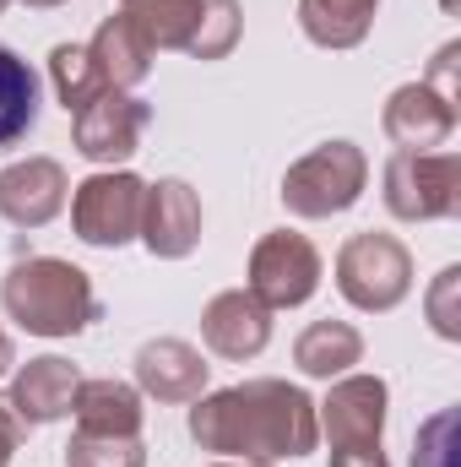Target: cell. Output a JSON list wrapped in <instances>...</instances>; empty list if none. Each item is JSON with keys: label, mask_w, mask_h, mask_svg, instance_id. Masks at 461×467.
I'll use <instances>...</instances> for the list:
<instances>
[{"label": "cell", "mask_w": 461, "mask_h": 467, "mask_svg": "<svg viewBox=\"0 0 461 467\" xmlns=\"http://www.w3.org/2000/svg\"><path fill=\"white\" fill-rule=\"evenodd\" d=\"M299 369L315 375V380H332V375H347L358 358H364V337L347 327V321H315L304 337H299Z\"/></svg>", "instance_id": "21"}, {"label": "cell", "mask_w": 461, "mask_h": 467, "mask_svg": "<svg viewBox=\"0 0 461 467\" xmlns=\"http://www.w3.org/2000/svg\"><path fill=\"white\" fill-rule=\"evenodd\" d=\"M27 5H66V0H27Z\"/></svg>", "instance_id": "31"}, {"label": "cell", "mask_w": 461, "mask_h": 467, "mask_svg": "<svg viewBox=\"0 0 461 467\" xmlns=\"http://www.w3.org/2000/svg\"><path fill=\"white\" fill-rule=\"evenodd\" d=\"M337 288L358 310H396L413 288V261L391 234H353L337 255Z\"/></svg>", "instance_id": "5"}, {"label": "cell", "mask_w": 461, "mask_h": 467, "mask_svg": "<svg viewBox=\"0 0 461 467\" xmlns=\"http://www.w3.org/2000/svg\"><path fill=\"white\" fill-rule=\"evenodd\" d=\"M87 49H93V60H98V77H104L109 93H115V88H136V82L147 77V66H152V49H147V38L136 33V22H130L125 11L98 27V38H93Z\"/></svg>", "instance_id": "17"}, {"label": "cell", "mask_w": 461, "mask_h": 467, "mask_svg": "<svg viewBox=\"0 0 461 467\" xmlns=\"http://www.w3.org/2000/svg\"><path fill=\"white\" fill-rule=\"evenodd\" d=\"M315 424H326L332 451H343V446H380V430H385V380L380 375H347V380H337L332 397H326V413Z\"/></svg>", "instance_id": "10"}, {"label": "cell", "mask_w": 461, "mask_h": 467, "mask_svg": "<svg viewBox=\"0 0 461 467\" xmlns=\"http://www.w3.org/2000/svg\"><path fill=\"white\" fill-rule=\"evenodd\" d=\"M190 435L223 457H310L321 441L315 402L288 380H244L190 408Z\"/></svg>", "instance_id": "1"}, {"label": "cell", "mask_w": 461, "mask_h": 467, "mask_svg": "<svg viewBox=\"0 0 461 467\" xmlns=\"http://www.w3.org/2000/svg\"><path fill=\"white\" fill-rule=\"evenodd\" d=\"M49 77H55V93H60V104H66L71 115H82L87 104H98V99L109 93L87 44H60V49L49 55Z\"/></svg>", "instance_id": "22"}, {"label": "cell", "mask_w": 461, "mask_h": 467, "mask_svg": "<svg viewBox=\"0 0 461 467\" xmlns=\"http://www.w3.org/2000/svg\"><path fill=\"white\" fill-rule=\"evenodd\" d=\"M233 38H239V5H233V0H201V22H196L190 55L218 60V55L233 49Z\"/></svg>", "instance_id": "23"}, {"label": "cell", "mask_w": 461, "mask_h": 467, "mask_svg": "<svg viewBox=\"0 0 461 467\" xmlns=\"http://www.w3.org/2000/svg\"><path fill=\"white\" fill-rule=\"evenodd\" d=\"M456 55H461V44H446L440 55H435V66H429V88L446 99V104H461V88H456Z\"/></svg>", "instance_id": "27"}, {"label": "cell", "mask_w": 461, "mask_h": 467, "mask_svg": "<svg viewBox=\"0 0 461 467\" xmlns=\"http://www.w3.org/2000/svg\"><path fill=\"white\" fill-rule=\"evenodd\" d=\"M66 207V174L55 158H27L0 174V218L16 229H44Z\"/></svg>", "instance_id": "11"}, {"label": "cell", "mask_w": 461, "mask_h": 467, "mask_svg": "<svg viewBox=\"0 0 461 467\" xmlns=\"http://www.w3.org/2000/svg\"><path fill=\"white\" fill-rule=\"evenodd\" d=\"M218 467H229V462H218ZM244 467H250V462H244ZM255 467H261V462H255Z\"/></svg>", "instance_id": "32"}, {"label": "cell", "mask_w": 461, "mask_h": 467, "mask_svg": "<svg viewBox=\"0 0 461 467\" xmlns=\"http://www.w3.org/2000/svg\"><path fill=\"white\" fill-rule=\"evenodd\" d=\"M0 305L33 337H71V332H82L98 316V294H93L87 272L71 266V261H55V255L16 261L5 272Z\"/></svg>", "instance_id": "2"}, {"label": "cell", "mask_w": 461, "mask_h": 467, "mask_svg": "<svg viewBox=\"0 0 461 467\" xmlns=\"http://www.w3.org/2000/svg\"><path fill=\"white\" fill-rule=\"evenodd\" d=\"M385 207L402 223H435L461 213V158L456 152H396L385 163Z\"/></svg>", "instance_id": "3"}, {"label": "cell", "mask_w": 461, "mask_h": 467, "mask_svg": "<svg viewBox=\"0 0 461 467\" xmlns=\"http://www.w3.org/2000/svg\"><path fill=\"white\" fill-rule=\"evenodd\" d=\"M141 239L152 255H190L196 239H201V202L185 180H158L147 185V202H141Z\"/></svg>", "instance_id": "8"}, {"label": "cell", "mask_w": 461, "mask_h": 467, "mask_svg": "<svg viewBox=\"0 0 461 467\" xmlns=\"http://www.w3.org/2000/svg\"><path fill=\"white\" fill-rule=\"evenodd\" d=\"M0 11H5V0H0Z\"/></svg>", "instance_id": "33"}, {"label": "cell", "mask_w": 461, "mask_h": 467, "mask_svg": "<svg viewBox=\"0 0 461 467\" xmlns=\"http://www.w3.org/2000/svg\"><path fill=\"white\" fill-rule=\"evenodd\" d=\"M429 321H435V332L440 337H461V266H446L440 272V283H435V294H429Z\"/></svg>", "instance_id": "26"}, {"label": "cell", "mask_w": 461, "mask_h": 467, "mask_svg": "<svg viewBox=\"0 0 461 467\" xmlns=\"http://www.w3.org/2000/svg\"><path fill=\"white\" fill-rule=\"evenodd\" d=\"M5 408H11V402H0V467L11 462V451H16V424H22V419L5 413Z\"/></svg>", "instance_id": "29"}, {"label": "cell", "mask_w": 461, "mask_h": 467, "mask_svg": "<svg viewBox=\"0 0 461 467\" xmlns=\"http://www.w3.org/2000/svg\"><path fill=\"white\" fill-rule=\"evenodd\" d=\"M201 337H207V348L223 353V358H255L271 343V310L250 288L218 294L207 305V316H201Z\"/></svg>", "instance_id": "12"}, {"label": "cell", "mask_w": 461, "mask_h": 467, "mask_svg": "<svg viewBox=\"0 0 461 467\" xmlns=\"http://www.w3.org/2000/svg\"><path fill=\"white\" fill-rule=\"evenodd\" d=\"M152 109L141 99H125V93H104L98 104H87L77 115V152L93 158V163H119L141 147V130H147Z\"/></svg>", "instance_id": "9"}, {"label": "cell", "mask_w": 461, "mask_h": 467, "mask_svg": "<svg viewBox=\"0 0 461 467\" xmlns=\"http://www.w3.org/2000/svg\"><path fill=\"white\" fill-rule=\"evenodd\" d=\"M71 413H77V435L136 441V430H141V397L125 380H82Z\"/></svg>", "instance_id": "16"}, {"label": "cell", "mask_w": 461, "mask_h": 467, "mask_svg": "<svg viewBox=\"0 0 461 467\" xmlns=\"http://www.w3.org/2000/svg\"><path fill=\"white\" fill-rule=\"evenodd\" d=\"M125 16L147 38V49H190L201 0H125Z\"/></svg>", "instance_id": "20"}, {"label": "cell", "mask_w": 461, "mask_h": 467, "mask_svg": "<svg viewBox=\"0 0 461 467\" xmlns=\"http://www.w3.org/2000/svg\"><path fill=\"white\" fill-rule=\"evenodd\" d=\"M456 130V104H446L429 82H407L385 104V136L402 152H429Z\"/></svg>", "instance_id": "13"}, {"label": "cell", "mask_w": 461, "mask_h": 467, "mask_svg": "<svg viewBox=\"0 0 461 467\" xmlns=\"http://www.w3.org/2000/svg\"><path fill=\"white\" fill-rule=\"evenodd\" d=\"M332 467H385V457H380V446H343V451H332Z\"/></svg>", "instance_id": "28"}, {"label": "cell", "mask_w": 461, "mask_h": 467, "mask_svg": "<svg viewBox=\"0 0 461 467\" xmlns=\"http://www.w3.org/2000/svg\"><path fill=\"white\" fill-rule=\"evenodd\" d=\"M136 380L158 402H190L207 386V364H201V353L190 348V343L163 337V343H147V348L136 353Z\"/></svg>", "instance_id": "15"}, {"label": "cell", "mask_w": 461, "mask_h": 467, "mask_svg": "<svg viewBox=\"0 0 461 467\" xmlns=\"http://www.w3.org/2000/svg\"><path fill=\"white\" fill-rule=\"evenodd\" d=\"M321 288V255L304 234H266L250 255V294L266 310H293Z\"/></svg>", "instance_id": "6"}, {"label": "cell", "mask_w": 461, "mask_h": 467, "mask_svg": "<svg viewBox=\"0 0 461 467\" xmlns=\"http://www.w3.org/2000/svg\"><path fill=\"white\" fill-rule=\"evenodd\" d=\"M33 119H38V77L16 49L0 44V152L16 147L33 130Z\"/></svg>", "instance_id": "19"}, {"label": "cell", "mask_w": 461, "mask_h": 467, "mask_svg": "<svg viewBox=\"0 0 461 467\" xmlns=\"http://www.w3.org/2000/svg\"><path fill=\"white\" fill-rule=\"evenodd\" d=\"M5 364H11V343H5V332H0V375H5Z\"/></svg>", "instance_id": "30"}, {"label": "cell", "mask_w": 461, "mask_h": 467, "mask_svg": "<svg viewBox=\"0 0 461 467\" xmlns=\"http://www.w3.org/2000/svg\"><path fill=\"white\" fill-rule=\"evenodd\" d=\"M364 180H369L364 152H358L353 141H326V147H315L310 158H299V163L288 169L282 202H288V213H299V218H332V213H347V207L358 202Z\"/></svg>", "instance_id": "4"}, {"label": "cell", "mask_w": 461, "mask_h": 467, "mask_svg": "<svg viewBox=\"0 0 461 467\" xmlns=\"http://www.w3.org/2000/svg\"><path fill=\"white\" fill-rule=\"evenodd\" d=\"M413 467H456V413H435L418 441H413Z\"/></svg>", "instance_id": "25"}, {"label": "cell", "mask_w": 461, "mask_h": 467, "mask_svg": "<svg viewBox=\"0 0 461 467\" xmlns=\"http://www.w3.org/2000/svg\"><path fill=\"white\" fill-rule=\"evenodd\" d=\"M141 202H147V185L136 174H93L77 185L71 223L87 244L115 250L130 234H141Z\"/></svg>", "instance_id": "7"}, {"label": "cell", "mask_w": 461, "mask_h": 467, "mask_svg": "<svg viewBox=\"0 0 461 467\" xmlns=\"http://www.w3.org/2000/svg\"><path fill=\"white\" fill-rule=\"evenodd\" d=\"M380 0H299V22L310 33V44L321 49H353L364 44L369 22H374Z\"/></svg>", "instance_id": "18"}, {"label": "cell", "mask_w": 461, "mask_h": 467, "mask_svg": "<svg viewBox=\"0 0 461 467\" xmlns=\"http://www.w3.org/2000/svg\"><path fill=\"white\" fill-rule=\"evenodd\" d=\"M77 386L82 375L66 364V358H33L16 386H11V413L22 424H49V419H66L77 408Z\"/></svg>", "instance_id": "14"}, {"label": "cell", "mask_w": 461, "mask_h": 467, "mask_svg": "<svg viewBox=\"0 0 461 467\" xmlns=\"http://www.w3.org/2000/svg\"><path fill=\"white\" fill-rule=\"evenodd\" d=\"M66 467H141V446L109 435H77L66 446Z\"/></svg>", "instance_id": "24"}]
</instances>
